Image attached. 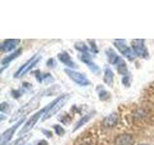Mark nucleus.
<instances>
[{"label": "nucleus", "instance_id": "26", "mask_svg": "<svg viewBox=\"0 0 154 145\" xmlns=\"http://www.w3.org/2000/svg\"><path fill=\"white\" fill-rule=\"evenodd\" d=\"M9 110V104L7 103H2L1 104V111L2 112H6Z\"/></svg>", "mask_w": 154, "mask_h": 145}, {"label": "nucleus", "instance_id": "10", "mask_svg": "<svg viewBox=\"0 0 154 145\" xmlns=\"http://www.w3.org/2000/svg\"><path fill=\"white\" fill-rule=\"evenodd\" d=\"M119 122V116L116 112H113L106 116L103 120V126L105 128H113Z\"/></svg>", "mask_w": 154, "mask_h": 145}, {"label": "nucleus", "instance_id": "14", "mask_svg": "<svg viewBox=\"0 0 154 145\" xmlns=\"http://www.w3.org/2000/svg\"><path fill=\"white\" fill-rule=\"evenodd\" d=\"M104 82L106 84H107L108 86L112 87L113 86V83H114V74L112 70L110 69V68L106 67L104 69Z\"/></svg>", "mask_w": 154, "mask_h": 145}, {"label": "nucleus", "instance_id": "3", "mask_svg": "<svg viewBox=\"0 0 154 145\" xmlns=\"http://www.w3.org/2000/svg\"><path fill=\"white\" fill-rule=\"evenodd\" d=\"M69 98V95H67V94H64V95H62L60 97H58L57 99H55L54 101L52 102V105H51V108L48 109L47 112L43 115V120H46L48 118H50L51 116H53L55 113H57V111L59 110L63 105H65V103L66 102V100Z\"/></svg>", "mask_w": 154, "mask_h": 145}, {"label": "nucleus", "instance_id": "16", "mask_svg": "<svg viewBox=\"0 0 154 145\" xmlns=\"http://www.w3.org/2000/svg\"><path fill=\"white\" fill-rule=\"evenodd\" d=\"M94 112H90V113H88V114H86L85 116H83V117H82L78 122L76 123V125H75V127H74V129H73V130L75 132L76 130H78L79 128H81L82 126H84L87 122H89V120L93 117L94 116Z\"/></svg>", "mask_w": 154, "mask_h": 145}, {"label": "nucleus", "instance_id": "9", "mask_svg": "<svg viewBox=\"0 0 154 145\" xmlns=\"http://www.w3.org/2000/svg\"><path fill=\"white\" fill-rule=\"evenodd\" d=\"M20 43V40L18 39H9V40H5L1 45V50L4 52H9L14 50H16V47L18 46V44Z\"/></svg>", "mask_w": 154, "mask_h": 145}, {"label": "nucleus", "instance_id": "5", "mask_svg": "<svg viewBox=\"0 0 154 145\" xmlns=\"http://www.w3.org/2000/svg\"><path fill=\"white\" fill-rule=\"evenodd\" d=\"M114 45L119 50V52L122 53L123 56L126 57L128 60L133 61L135 59L136 54H135L133 50H131V48L125 44V40H116L114 42Z\"/></svg>", "mask_w": 154, "mask_h": 145}, {"label": "nucleus", "instance_id": "11", "mask_svg": "<svg viewBox=\"0 0 154 145\" xmlns=\"http://www.w3.org/2000/svg\"><path fill=\"white\" fill-rule=\"evenodd\" d=\"M58 58H59V60L63 63V64L66 65L67 67H69V68H76L75 63L72 61L71 57L69 56V54L66 51L60 52L59 54H58Z\"/></svg>", "mask_w": 154, "mask_h": 145}, {"label": "nucleus", "instance_id": "20", "mask_svg": "<svg viewBox=\"0 0 154 145\" xmlns=\"http://www.w3.org/2000/svg\"><path fill=\"white\" fill-rule=\"evenodd\" d=\"M80 59L81 61H83L86 64H89L91 62V55L89 54V52H85V53H82L80 55Z\"/></svg>", "mask_w": 154, "mask_h": 145}, {"label": "nucleus", "instance_id": "2", "mask_svg": "<svg viewBox=\"0 0 154 145\" xmlns=\"http://www.w3.org/2000/svg\"><path fill=\"white\" fill-rule=\"evenodd\" d=\"M51 105H52V102H51V103H50L49 105H46L45 108H43L42 109L38 110L37 113H35L34 115H32L31 117L27 120V122L25 123V125H24L23 127L21 128V130H19L18 134H19V135H22V134H24L28 133L29 130H31L33 129L34 126L36 125V123L38 121V119L41 118V116H42V114H45V113L47 112V111H48V109H49V108H51Z\"/></svg>", "mask_w": 154, "mask_h": 145}, {"label": "nucleus", "instance_id": "22", "mask_svg": "<svg viewBox=\"0 0 154 145\" xmlns=\"http://www.w3.org/2000/svg\"><path fill=\"white\" fill-rule=\"evenodd\" d=\"M88 65V67L90 68V70L93 72H95V74H97V72H99V68L96 66V64H94V62H90L89 64H87Z\"/></svg>", "mask_w": 154, "mask_h": 145}, {"label": "nucleus", "instance_id": "33", "mask_svg": "<svg viewBox=\"0 0 154 145\" xmlns=\"http://www.w3.org/2000/svg\"><path fill=\"white\" fill-rule=\"evenodd\" d=\"M140 145H147V144H140Z\"/></svg>", "mask_w": 154, "mask_h": 145}, {"label": "nucleus", "instance_id": "24", "mask_svg": "<svg viewBox=\"0 0 154 145\" xmlns=\"http://www.w3.org/2000/svg\"><path fill=\"white\" fill-rule=\"evenodd\" d=\"M122 84L125 85L126 87H129L130 84H131V77H130L128 75L123 76V79H122Z\"/></svg>", "mask_w": 154, "mask_h": 145}, {"label": "nucleus", "instance_id": "21", "mask_svg": "<svg viewBox=\"0 0 154 145\" xmlns=\"http://www.w3.org/2000/svg\"><path fill=\"white\" fill-rule=\"evenodd\" d=\"M54 130H55V133H56V134L57 135H63L65 134V130H64V128L62 127V126H59V125H55L54 127Z\"/></svg>", "mask_w": 154, "mask_h": 145}, {"label": "nucleus", "instance_id": "28", "mask_svg": "<svg viewBox=\"0 0 154 145\" xmlns=\"http://www.w3.org/2000/svg\"><path fill=\"white\" fill-rule=\"evenodd\" d=\"M12 95L14 96V98H19L21 95V92L19 90H13L12 91Z\"/></svg>", "mask_w": 154, "mask_h": 145}, {"label": "nucleus", "instance_id": "6", "mask_svg": "<svg viewBox=\"0 0 154 145\" xmlns=\"http://www.w3.org/2000/svg\"><path fill=\"white\" fill-rule=\"evenodd\" d=\"M41 59H42L41 55H38V54L34 55L33 57H31L30 59H29V60L25 63V64L22 65L20 68H19L18 71L16 72V74H14V77H20L21 76L25 75L29 70H31L34 66H36V64H37V63H38V61H41Z\"/></svg>", "mask_w": 154, "mask_h": 145}, {"label": "nucleus", "instance_id": "7", "mask_svg": "<svg viewBox=\"0 0 154 145\" xmlns=\"http://www.w3.org/2000/svg\"><path fill=\"white\" fill-rule=\"evenodd\" d=\"M131 46L132 50L136 55L143 58L148 57L147 50L146 46H144V40H143V39H135V40H132Z\"/></svg>", "mask_w": 154, "mask_h": 145}, {"label": "nucleus", "instance_id": "12", "mask_svg": "<svg viewBox=\"0 0 154 145\" xmlns=\"http://www.w3.org/2000/svg\"><path fill=\"white\" fill-rule=\"evenodd\" d=\"M115 145H133V138L130 134H119L115 139Z\"/></svg>", "mask_w": 154, "mask_h": 145}, {"label": "nucleus", "instance_id": "1", "mask_svg": "<svg viewBox=\"0 0 154 145\" xmlns=\"http://www.w3.org/2000/svg\"><path fill=\"white\" fill-rule=\"evenodd\" d=\"M43 95H45V92H42V93H38L35 97H33V98L29 102H27L23 106H21L20 108L17 109V112L11 117L10 122H14V121H17L18 118H24L28 113H30L31 111L36 109L38 106L40 105V100Z\"/></svg>", "mask_w": 154, "mask_h": 145}, {"label": "nucleus", "instance_id": "8", "mask_svg": "<svg viewBox=\"0 0 154 145\" xmlns=\"http://www.w3.org/2000/svg\"><path fill=\"white\" fill-rule=\"evenodd\" d=\"M25 120V117L24 118H21L20 120L18 121L17 123H16V125H14L13 127H11L10 129H8L7 130H5V132L1 134V141H0V143H1V145H6L10 140L12 139L14 134L16 133L17 129L19 127V126L21 125V123L23 122V121Z\"/></svg>", "mask_w": 154, "mask_h": 145}, {"label": "nucleus", "instance_id": "15", "mask_svg": "<svg viewBox=\"0 0 154 145\" xmlns=\"http://www.w3.org/2000/svg\"><path fill=\"white\" fill-rule=\"evenodd\" d=\"M21 51H22V48H18V50H17L14 52H13L12 54H10L9 56H6L5 58H3V59L1 60V64L3 66L8 65L10 62L13 61L14 59V58H17V57H18L19 55H20L21 54Z\"/></svg>", "mask_w": 154, "mask_h": 145}, {"label": "nucleus", "instance_id": "13", "mask_svg": "<svg viewBox=\"0 0 154 145\" xmlns=\"http://www.w3.org/2000/svg\"><path fill=\"white\" fill-rule=\"evenodd\" d=\"M105 53H106V56H107L108 62L110 63V64H113L115 66L120 61V59H122V58H120L117 53H116L112 48H110V47L105 50Z\"/></svg>", "mask_w": 154, "mask_h": 145}, {"label": "nucleus", "instance_id": "18", "mask_svg": "<svg viewBox=\"0 0 154 145\" xmlns=\"http://www.w3.org/2000/svg\"><path fill=\"white\" fill-rule=\"evenodd\" d=\"M97 92H98L99 100H101V101H106V100L109 99L110 94L103 88V86H97Z\"/></svg>", "mask_w": 154, "mask_h": 145}, {"label": "nucleus", "instance_id": "23", "mask_svg": "<svg viewBox=\"0 0 154 145\" xmlns=\"http://www.w3.org/2000/svg\"><path fill=\"white\" fill-rule=\"evenodd\" d=\"M26 139H27V137H19V138H17V140H14V141H13L11 144H9V145H23L24 142L26 141Z\"/></svg>", "mask_w": 154, "mask_h": 145}, {"label": "nucleus", "instance_id": "17", "mask_svg": "<svg viewBox=\"0 0 154 145\" xmlns=\"http://www.w3.org/2000/svg\"><path fill=\"white\" fill-rule=\"evenodd\" d=\"M117 71L119 75H124L126 76L127 75V66H126V63H125L122 59H120V61L118 63L117 65Z\"/></svg>", "mask_w": 154, "mask_h": 145}, {"label": "nucleus", "instance_id": "27", "mask_svg": "<svg viewBox=\"0 0 154 145\" xmlns=\"http://www.w3.org/2000/svg\"><path fill=\"white\" fill-rule=\"evenodd\" d=\"M90 42V45H91V50H94V52H97V47H96V45H95V43L94 41H91V40H89Z\"/></svg>", "mask_w": 154, "mask_h": 145}, {"label": "nucleus", "instance_id": "29", "mask_svg": "<svg viewBox=\"0 0 154 145\" xmlns=\"http://www.w3.org/2000/svg\"><path fill=\"white\" fill-rule=\"evenodd\" d=\"M35 76H36V79L40 81V82H42V76H41V72H40V71H36L35 72Z\"/></svg>", "mask_w": 154, "mask_h": 145}, {"label": "nucleus", "instance_id": "4", "mask_svg": "<svg viewBox=\"0 0 154 145\" xmlns=\"http://www.w3.org/2000/svg\"><path fill=\"white\" fill-rule=\"evenodd\" d=\"M65 72L71 80H73L77 84H79L81 86H87L90 84V80L88 79V77L84 76L82 72H75L70 69H65Z\"/></svg>", "mask_w": 154, "mask_h": 145}, {"label": "nucleus", "instance_id": "31", "mask_svg": "<svg viewBox=\"0 0 154 145\" xmlns=\"http://www.w3.org/2000/svg\"><path fill=\"white\" fill-rule=\"evenodd\" d=\"M42 133H43V134H48V137H52V134H51V133L49 132V130H42Z\"/></svg>", "mask_w": 154, "mask_h": 145}, {"label": "nucleus", "instance_id": "32", "mask_svg": "<svg viewBox=\"0 0 154 145\" xmlns=\"http://www.w3.org/2000/svg\"><path fill=\"white\" fill-rule=\"evenodd\" d=\"M79 145H93V143H91V142H89V141H86V142H82V143H80Z\"/></svg>", "mask_w": 154, "mask_h": 145}, {"label": "nucleus", "instance_id": "25", "mask_svg": "<svg viewBox=\"0 0 154 145\" xmlns=\"http://www.w3.org/2000/svg\"><path fill=\"white\" fill-rule=\"evenodd\" d=\"M56 65H57L56 61L53 59V58H50V59L47 61V66L49 67V68H53V67H55Z\"/></svg>", "mask_w": 154, "mask_h": 145}, {"label": "nucleus", "instance_id": "30", "mask_svg": "<svg viewBox=\"0 0 154 145\" xmlns=\"http://www.w3.org/2000/svg\"><path fill=\"white\" fill-rule=\"evenodd\" d=\"M36 145H48V144L46 140H41V141H38Z\"/></svg>", "mask_w": 154, "mask_h": 145}, {"label": "nucleus", "instance_id": "19", "mask_svg": "<svg viewBox=\"0 0 154 145\" xmlns=\"http://www.w3.org/2000/svg\"><path fill=\"white\" fill-rule=\"evenodd\" d=\"M74 47H75V48H76L77 50L81 51L82 53H85V52H88V51H89V48H88V47H87L84 43H81V42H79V43H76Z\"/></svg>", "mask_w": 154, "mask_h": 145}]
</instances>
